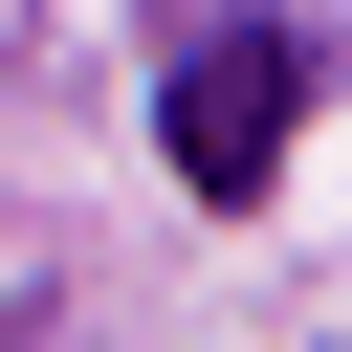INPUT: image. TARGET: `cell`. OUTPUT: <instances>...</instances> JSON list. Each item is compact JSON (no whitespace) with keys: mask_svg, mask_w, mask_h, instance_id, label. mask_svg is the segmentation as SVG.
Masks as SVG:
<instances>
[{"mask_svg":"<svg viewBox=\"0 0 352 352\" xmlns=\"http://www.w3.org/2000/svg\"><path fill=\"white\" fill-rule=\"evenodd\" d=\"M286 110H308V44H286V22H198L176 88H154V132H176L198 198H264V176H286Z\"/></svg>","mask_w":352,"mask_h":352,"instance_id":"1","label":"cell"}]
</instances>
